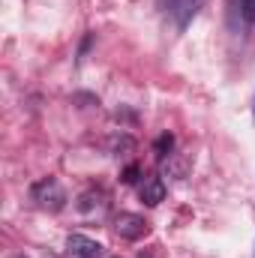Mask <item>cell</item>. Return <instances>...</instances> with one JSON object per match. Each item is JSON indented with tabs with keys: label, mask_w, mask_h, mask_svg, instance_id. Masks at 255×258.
I'll return each mask as SVG.
<instances>
[{
	"label": "cell",
	"mask_w": 255,
	"mask_h": 258,
	"mask_svg": "<svg viewBox=\"0 0 255 258\" xmlns=\"http://www.w3.org/2000/svg\"><path fill=\"white\" fill-rule=\"evenodd\" d=\"M138 180V168L135 165H129L126 171H123V183H135Z\"/></svg>",
	"instance_id": "obj_7"
},
{
	"label": "cell",
	"mask_w": 255,
	"mask_h": 258,
	"mask_svg": "<svg viewBox=\"0 0 255 258\" xmlns=\"http://www.w3.org/2000/svg\"><path fill=\"white\" fill-rule=\"evenodd\" d=\"M159 3H162V9H165L168 15L177 18V27H186L189 18L198 12V6H201L204 0H159Z\"/></svg>",
	"instance_id": "obj_4"
},
{
	"label": "cell",
	"mask_w": 255,
	"mask_h": 258,
	"mask_svg": "<svg viewBox=\"0 0 255 258\" xmlns=\"http://www.w3.org/2000/svg\"><path fill=\"white\" fill-rule=\"evenodd\" d=\"M66 255L69 258H102L105 249H102V243H96V240H90L84 234H72L66 240Z\"/></svg>",
	"instance_id": "obj_3"
},
{
	"label": "cell",
	"mask_w": 255,
	"mask_h": 258,
	"mask_svg": "<svg viewBox=\"0 0 255 258\" xmlns=\"http://www.w3.org/2000/svg\"><path fill=\"white\" fill-rule=\"evenodd\" d=\"M30 198H33V204H36L39 210H51V213L63 210V204H66L63 186H60L54 177H42V180H36V183L30 186Z\"/></svg>",
	"instance_id": "obj_1"
},
{
	"label": "cell",
	"mask_w": 255,
	"mask_h": 258,
	"mask_svg": "<svg viewBox=\"0 0 255 258\" xmlns=\"http://www.w3.org/2000/svg\"><path fill=\"white\" fill-rule=\"evenodd\" d=\"M171 144H174V141H171V135H162V138L156 141V156L162 159V156H165V153L171 150Z\"/></svg>",
	"instance_id": "obj_6"
},
{
	"label": "cell",
	"mask_w": 255,
	"mask_h": 258,
	"mask_svg": "<svg viewBox=\"0 0 255 258\" xmlns=\"http://www.w3.org/2000/svg\"><path fill=\"white\" fill-rule=\"evenodd\" d=\"M162 198H165V183H162V177H147V180L141 183V201H144L147 207H156Z\"/></svg>",
	"instance_id": "obj_5"
},
{
	"label": "cell",
	"mask_w": 255,
	"mask_h": 258,
	"mask_svg": "<svg viewBox=\"0 0 255 258\" xmlns=\"http://www.w3.org/2000/svg\"><path fill=\"white\" fill-rule=\"evenodd\" d=\"M114 231H117L123 240H141V237L147 234V219L138 216V213H117Z\"/></svg>",
	"instance_id": "obj_2"
},
{
	"label": "cell",
	"mask_w": 255,
	"mask_h": 258,
	"mask_svg": "<svg viewBox=\"0 0 255 258\" xmlns=\"http://www.w3.org/2000/svg\"><path fill=\"white\" fill-rule=\"evenodd\" d=\"M243 12L249 21H255V0H243Z\"/></svg>",
	"instance_id": "obj_8"
}]
</instances>
